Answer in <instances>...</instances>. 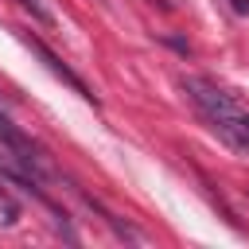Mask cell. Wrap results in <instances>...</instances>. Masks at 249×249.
I'll use <instances>...</instances> for the list:
<instances>
[{"label": "cell", "instance_id": "cell-1", "mask_svg": "<svg viewBox=\"0 0 249 249\" xmlns=\"http://www.w3.org/2000/svg\"><path fill=\"white\" fill-rule=\"evenodd\" d=\"M183 93L187 101L198 109V117L237 152H249V113L237 105V97L230 89H222L210 78H183Z\"/></svg>", "mask_w": 249, "mask_h": 249}, {"label": "cell", "instance_id": "cell-2", "mask_svg": "<svg viewBox=\"0 0 249 249\" xmlns=\"http://www.w3.org/2000/svg\"><path fill=\"white\" fill-rule=\"evenodd\" d=\"M23 43H27V47H31V51H35L43 62H47V70H51V74H58V78H62V82H66L74 93H82L86 101H93L89 86H86V82H82V78H78V74H74V70H70V66H66V62H62V58H58V54L47 47V43H43V39H35V35H27V31H23Z\"/></svg>", "mask_w": 249, "mask_h": 249}, {"label": "cell", "instance_id": "cell-3", "mask_svg": "<svg viewBox=\"0 0 249 249\" xmlns=\"http://www.w3.org/2000/svg\"><path fill=\"white\" fill-rule=\"evenodd\" d=\"M16 4H23V8H27V12H31L35 19H39V23H47V27L54 23V16H51V8H47L43 0H16Z\"/></svg>", "mask_w": 249, "mask_h": 249}, {"label": "cell", "instance_id": "cell-4", "mask_svg": "<svg viewBox=\"0 0 249 249\" xmlns=\"http://www.w3.org/2000/svg\"><path fill=\"white\" fill-rule=\"evenodd\" d=\"M230 4H233V12H241V16L249 12V0H230Z\"/></svg>", "mask_w": 249, "mask_h": 249}]
</instances>
